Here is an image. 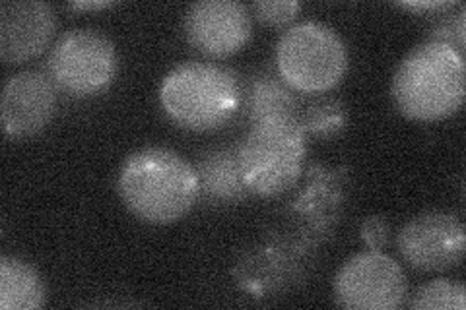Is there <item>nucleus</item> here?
<instances>
[{
	"instance_id": "obj_8",
	"label": "nucleus",
	"mask_w": 466,
	"mask_h": 310,
	"mask_svg": "<svg viewBox=\"0 0 466 310\" xmlns=\"http://www.w3.org/2000/svg\"><path fill=\"white\" fill-rule=\"evenodd\" d=\"M399 253L420 272H445L462 262L466 233L462 221L447 212L412 217L399 233Z\"/></svg>"
},
{
	"instance_id": "obj_13",
	"label": "nucleus",
	"mask_w": 466,
	"mask_h": 310,
	"mask_svg": "<svg viewBox=\"0 0 466 310\" xmlns=\"http://www.w3.org/2000/svg\"><path fill=\"white\" fill-rule=\"evenodd\" d=\"M342 202V175L315 165L309 169V185L305 188L303 195L296 200L294 212L308 219L309 227L317 231H325L330 227V221L337 219Z\"/></svg>"
},
{
	"instance_id": "obj_17",
	"label": "nucleus",
	"mask_w": 466,
	"mask_h": 310,
	"mask_svg": "<svg viewBox=\"0 0 466 310\" xmlns=\"http://www.w3.org/2000/svg\"><path fill=\"white\" fill-rule=\"evenodd\" d=\"M408 306L412 310H464L466 289L451 279H433L412 295Z\"/></svg>"
},
{
	"instance_id": "obj_22",
	"label": "nucleus",
	"mask_w": 466,
	"mask_h": 310,
	"mask_svg": "<svg viewBox=\"0 0 466 310\" xmlns=\"http://www.w3.org/2000/svg\"><path fill=\"white\" fill-rule=\"evenodd\" d=\"M115 3H72L70 5V8H75V10H101V8H109V6H113Z\"/></svg>"
},
{
	"instance_id": "obj_4",
	"label": "nucleus",
	"mask_w": 466,
	"mask_h": 310,
	"mask_svg": "<svg viewBox=\"0 0 466 310\" xmlns=\"http://www.w3.org/2000/svg\"><path fill=\"white\" fill-rule=\"evenodd\" d=\"M243 179L253 195L279 196L303 171L305 132L298 116H274L253 123L239 147Z\"/></svg>"
},
{
	"instance_id": "obj_2",
	"label": "nucleus",
	"mask_w": 466,
	"mask_h": 310,
	"mask_svg": "<svg viewBox=\"0 0 466 310\" xmlns=\"http://www.w3.org/2000/svg\"><path fill=\"white\" fill-rule=\"evenodd\" d=\"M464 55L428 41L408 53L392 76L397 109L412 121L433 123L455 115L464 101Z\"/></svg>"
},
{
	"instance_id": "obj_1",
	"label": "nucleus",
	"mask_w": 466,
	"mask_h": 310,
	"mask_svg": "<svg viewBox=\"0 0 466 310\" xmlns=\"http://www.w3.org/2000/svg\"><path fill=\"white\" fill-rule=\"evenodd\" d=\"M116 188L127 208L154 225L185 217L200 196L195 167L167 147H144L130 154Z\"/></svg>"
},
{
	"instance_id": "obj_3",
	"label": "nucleus",
	"mask_w": 466,
	"mask_h": 310,
	"mask_svg": "<svg viewBox=\"0 0 466 310\" xmlns=\"http://www.w3.org/2000/svg\"><path fill=\"white\" fill-rule=\"evenodd\" d=\"M169 119L187 130L207 132L226 125L241 105V85L229 68L191 61L173 68L159 90Z\"/></svg>"
},
{
	"instance_id": "obj_5",
	"label": "nucleus",
	"mask_w": 466,
	"mask_h": 310,
	"mask_svg": "<svg viewBox=\"0 0 466 310\" xmlns=\"http://www.w3.org/2000/svg\"><path fill=\"white\" fill-rule=\"evenodd\" d=\"M276 66L288 85L301 94H323L339 85L348 70V49L332 27L301 22L288 27L276 45Z\"/></svg>"
},
{
	"instance_id": "obj_14",
	"label": "nucleus",
	"mask_w": 466,
	"mask_h": 310,
	"mask_svg": "<svg viewBox=\"0 0 466 310\" xmlns=\"http://www.w3.org/2000/svg\"><path fill=\"white\" fill-rule=\"evenodd\" d=\"M47 299V289L32 264L20 258H0V308L37 310Z\"/></svg>"
},
{
	"instance_id": "obj_16",
	"label": "nucleus",
	"mask_w": 466,
	"mask_h": 310,
	"mask_svg": "<svg viewBox=\"0 0 466 310\" xmlns=\"http://www.w3.org/2000/svg\"><path fill=\"white\" fill-rule=\"evenodd\" d=\"M298 121L305 132V136L315 138H332L340 135L348 121V113L344 103L332 97H323L309 103Z\"/></svg>"
},
{
	"instance_id": "obj_10",
	"label": "nucleus",
	"mask_w": 466,
	"mask_h": 310,
	"mask_svg": "<svg viewBox=\"0 0 466 310\" xmlns=\"http://www.w3.org/2000/svg\"><path fill=\"white\" fill-rule=\"evenodd\" d=\"M56 113V84L39 70H24L8 78L0 101L3 128L12 138L35 136Z\"/></svg>"
},
{
	"instance_id": "obj_7",
	"label": "nucleus",
	"mask_w": 466,
	"mask_h": 310,
	"mask_svg": "<svg viewBox=\"0 0 466 310\" xmlns=\"http://www.w3.org/2000/svg\"><path fill=\"white\" fill-rule=\"evenodd\" d=\"M408 297V279L397 260L383 253H360L334 277V301L354 310H397Z\"/></svg>"
},
{
	"instance_id": "obj_9",
	"label": "nucleus",
	"mask_w": 466,
	"mask_h": 310,
	"mask_svg": "<svg viewBox=\"0 0 466 310\" xmlns=\"http://www.w3.org/2000/svg\"><path fill=\"white\" fill-rule=\"evenodd\" d=\"M187 41L212 58L239 53L253 34L249 8L236 0H200L183 18Z\"/></svg>"
},
{
	"instance_id": "obj_15",
	"label": "nucleus",
	"mask_w": 466,
	"mask_h": 310,
	"mask_svg": "<svg viewBox=\"0 0 466 310\" xmlns=\"http://www.w3.org/2000/svg\"><path fill=\"white\" fill-rule=\"evenodd\" d=\"M299 99L296 90L286 84L282 76L274 74H260L247 94V109L253 123L274 119V116H298Z\"/></svg>"
},
{
	"instance_id": "obj_18",
	"label": "nucleus",
	"mask_w": 466,
	"mask_h": 310,
	"mask_svg": "<svg viewBox=\"0 0 466 310\" xmlns=\"http://www.w3.org/2000/svg\"><path fill=\"white\" fill-rule=\"evenodd\" d=\"M430 41L443 43V45L453 47L461 55H464L466 43V10L461 8L457 16H447L437 22L430 34Z\"/></svg>"
},
{
	"instance_id": "obj_11",
	"label": "nucleus",
	"mask_w": 466,
	"mask_h": 310,
	"mask_svg": "<svg viewBox=\"0 0 466 310\" xmlns=\"http://www.w3.org/2000/svg\"><path fill=\"white\" fill-rule=\"evenodd\" d=\"M56 32V14L39 0H10L0 6V58L22 65L49 47Z\"/></svg>"
},
{
	"instance_id": "obj_20",
	"label": "nucleus",
	"mask_w": 466,
	"mask_h": 310,
	"mask_svg": "<svg viewBox=\"0 0 466 310\" xmlns=\"http://www.w3.org/2000/svg\"><path fill=\"white\" fill-rule=\"evenodd\" d=\"M361 239L375 253H381L389 241V224L381 215H370L361 224Z\"/></svg>"
},
{
	"instance_id": "obj_6",
	"label": "nucleus",
	"mask_w": 466,
	"mask_h": 310,
	"mask_svg": "<svg viewBox=\"0 0 466 310\" xmlns=\"http://www.w3.org/2000/svg\"><path fill=\"white\" fill-rule=\"evenodd\" d=\"M113 43L94 29H72L58 37L49 55V76L63 92L76 97L97 95L116 76Z\"/></svg>"
},
{
	"instance_id": "obj_21",
	"label": "nucleus",
	"mask_w": 466,
	"mask_h": 310,
	"mask_svg": "<svg viewBox=\"0 0 466 310\" xmlns=\"http://www.w3.org/2000/svg\"><path fill=\"white\" fill-rule=\"evenodd\" d=\"M457 3H399V6L406 8V10H414V12H424V10H451Z\"/></svg>"
},
{
	"instance_id": "obj_19",
	"label": "nucleus",
	"mask_w": 466,
	"mask_h": 310,
	"mask_svg": "<svg viewBox=\"0 0 466 310\" xmlns=\"http://www.w3.org/2000/svg\"><path fill=\"white\" fill-rule=\"evenodd\" d=\"M251 10L260 22L280 27L296 20L301 10V3H298V0H274V3H270V0H258V3H253Z\"/></svg>"
},
{
	"instance_id": "obj_12",
	"label": "nucleus",
	"mask_w": 466,
	"mask_h": 310,
	"mask_svg": "<svg viewBox=\"0 0 466 310\" xmlns=\"http://www.w3.org/2000/svg\"><path fill=\"white\" fill-rule=\"evenodd\" d=\"M193 167L198 176L200 196L210 204H238L251 195L243 179L238 150L214 147L204 152Z\"/></svg>"
}]
</instances>
